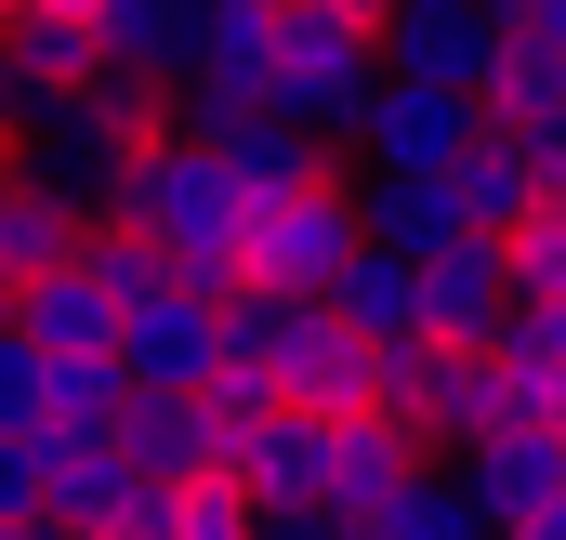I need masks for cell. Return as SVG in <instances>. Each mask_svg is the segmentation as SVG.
<instances>
[{
  "label": "cell",
  "instance_id": "1",
  "mask_svg": "<svg viewBox=\"0 0 566 540\" xmlns=\"http://www.w3.org/2000/svg\"><path fill=\"white\" fill-rule=\"evenodd\" d=\"M106 225L145 238L158 264L198 277V290H238V225H251V198H238V172L198 133H145L133 158H119V185H106Z\"/></svg>",
  "mask_w": 566,
  "mask_h": 540
},
{
  "label": "cell",
  "instance_id": "2",
  "mask_svg": "<svg viewBox=\"0 0 566 540\" xmlns=\"http://www.w3.org/2000/svg\"><path fill=\"white\" fill-rule=\"evenodd\" d=\"M145 133H171V106L145 93V80H80L66 106H40L27 133H13V185H40V198H66L80 225H106V185H119V158Z\"/></svg>",
  "mask_w": 566,
  "mask_h": 540
},
{
  "label": "cell",
  "instance_id": "3",
  "mask_svg": "<svg viewBox=\"0 0 566 540\" xmlns=\"http://www.w3.org/2000/svg\"><path fill=\"white\" fill-rule=\"evenodd\" d=\"M369 93H382V40H369V13L356 0H277V120H303V133H356L369 120Z\"/></svg>",
  "mask_w": 566,
  "mask_h": 540
},
{
  "label": "cell",
  "instance_id": "4",
  "mask_svg": "<svg viewBox=\"0 0 566 540\" xmlns=\"http://www.w3.org/2000/svg\"><path fill=\"white\" fill-rule=\"evenodd\" d=\"M343 264H356V198H343V172H329V185H290V198H264V211L238 225V290L316 303Z\"/></svg>",
  "mask_w": 566,
  "mask_h": 540
},
{
  "label": "cell",
  "instance_id": "5",
  "mask_svg": "<svg viewBox=\"0 0 566 540\" xmlns=\"http://www.w3.org/2000/svg\"><path fill=\"white\" fill-rule=\"evenodd\" d=\"M119 383L133 396H198L211 370H224V290H198V277H158L119 303Z\"/></svg>",
  "mask_w": 566,
  "mask_h": 540
},
{
  "label": "cell",
  "instance_id": "6",
  "mask_svg": "<svg viewBox=\"0 0 566 540\" xmlns=\"http://www.w3.org/2000/svg\"><path fill=\"white\" fill-rule=\"evenodd\" d=\"M277 93V0H198V53L171 80V120H224Z\"/></svg>",
  "mask_w": 566,
  "mask_h": 540
},
{
  "label": "cell",
  "instance_id": "7",
  "mask_svg": "<svg viewBox=\"0 0 566 540\" xmlns=\"http://www.w3.org/2000/svg\"><path fill=\"white\" fill-rule=\"evenodd\" d=\"M434 448L409 435V422H382V408H343V422H316V515L329 528H369L409 475H422Z\"/></svg>",
  "mask_w": 566,
  "mask_h": 540
},
{
  "label": "cell",
  "instance_id": "8",
  "mask_svg": "<svg viewBox=\"0 0 566 540\" xmlns=\"http://www.w3.org/2000/svg\"><path fill=\"white\" fill-rule=\"evenodd\" d=\"M474 120H488L474 93H434V80H382V93H369V120L343 133V158H356V172H448V158L474 145Z\"/></svg>",
  "mask_w": 566,
  "mask_h": 540
},
{
  "label": "cell",
  "instance_id": "9",
  "mask_svg": "<svg viewBox=\"0 0 566 540\" xmlns=\"http://www.w3.org/2000/svg\"><path fill=\"white\" fill-rule=\"evenodd\" d=\"M369 40H382V80H434V93H488V66H501L488 0H396V13H369Z\"/></svg>",
  "mask_w": 566,
  "mask_h": 540
},
{
  "label": "cell",
  "instance_id": "10",
  "mask_svg": "<svg viewBox=\"0 0 566 540\" xmlns=\"http://www.w3.org/2000/svg\"><path fill=\"white\" fill-rule=\"evenodd\" d=\"M171 133H198L224 172H238V198L264 211V198H290V185H329L343 172V145L303 133V120H277V106H224V120H171Z\"/></svg>",
  "mask_w": 566,
  "mask_h": 540
},
{
  "label": "cell",
  "instance_id": "11",
  "mask_svg": "<svg viewBox=\"0 0 566 540\" xmlns=\"http://www.w3.org/2000/svg\"><path fill=\"white\" fill-rule=\"evenodd\" d=\"M13 343L27 356H106L119 343V290L93 277V251H66V264H40L13 290Z\"/></svg>",
  "mask_w": 566,
  "mask_h": 540
},
{
  "label": "cell",
  "instance_id": "12",
  "mask_svg": "<svg viewBox=\"0 0 566 540\" xmlns=\"http://www.w3.org/2000/svg\"><path fill=\"white\" fill-rule=\"evenodd\" d=\"M461 501L488 515V528H514V515H541V501H566V448H554V422H514V435H474L461 461Z\"/></svg>",
  "mask_w": 566,
  "mask_h": 540
},
{
  "label": "cell",
  "instance_id": "13",
  "mask_svg": "<svg viewBox=\"0 0 566 540\" xmlns=\"http://www.w3.org/2000/svg\"><path fill=\"white\" fill-rule=\"evenodd\" d=\"M93 53H106V80H145V93L171 106V80H185V53H198V0H106V13H93Z\"/></svg>",
  "mask_w": 566,
  "mask_h": 540
},
{
  "label": "cell",
  "instance_id": "14",
  "mask_svg": "<svg viewBox=\"0 0 566 540\" xmlns=\"http://www.w3.org/2000/svg\"><path fill=\"white\" fill-rule=\"evenodd\" d=\"M514 290H501V238H461L422 264V343H501Z\"/></svg>",
  "mask_w": 566,
  "mask_h": 540
},
{
  "label": "cell",
  "instance_id": "15",
  "mask_svg": "<svg viewBox=\"0 0 566 540\" xmlns=\"http://www.w3.org/2000/svg\"><path fill=\"white\" fill-rule=\"evenodd\" d=\"M0 66H13V120H0V145L27 133L40 106H66L80 80H106V53H93V27H40V13H13V27H0Z\"/></svg>",
  "mask_w": 566,
  "mask_h": 540
},
{
  "label": "cell",
  "instance_id": "16",
  "mask_svg": "<svg viewBox=\"0 0 566 540\" xmlns=\"http://www.w3.org/2000/svg\"><path fill=\"white\" fill-rule=\"evenodd\" d=\"M316 303H329L356 343H422V264H409V251H369V238H356V264L329 277Z\"/></svg>",
  "mask_w": 566,
  "mask_h": 540
},
{
  "label": "cell",
  "instance_id": "17",
  "mask_svg": "<svg viewBox=\"0 0 566 540\" xmlns=\"http://www.w3.org/2000/svg\"><path fill=\"white\" fill-rule=\"evenodd\" d=\"M119 408H133L119 356H40V408H27V435H53V448H106Z\"/></svg>",
  "mask_w": 566,
  "mask_h": 540
},
{
  "label": "cell",
  "instance_id": "18",
  "mask_svg": "<svg viewBox=\"0 0 566 540\" xmlns=\"http://www.w3.org/2000/svg\"><path fill=\"white\" fill-rule=\"evenodd\" d=\"M448 198H461V225H474V238L527 225V211H541V185H527V145L501 133V120H474V145L448 158Z\"/></svg>",
  "mask_w": 566,
  "mask_h": 540
},
{
  "label": "cell",
  "instance_id": "19",
  "mask_svg": "<svg viewBox=\"0 0 566 540\" xmlns=\"http://www.w3.org/2000/svg\"><path fill=\"white\" fill-rule=\"evenodd\" d=\"M106 448H119L133 475H158V488H185V475H211V408L198 396H133Z\"/></svg>",
  "mask_w": 566,
  "mask_h": 540
},
{
  "label": "cell",
  "instance_id": "20",
  "mask_svg": "<svg viewBox=\"0 0 566 540\" xmlns=\"http://www.w3.org/2000/svg\"><path fill=\"white\" fill-rule=\"evenodd\" d=\"M93 225L66 211V198H40V185H0V290H27L40 264H66Z\"/></svg>",
  "mask_w": 566,
  "mask_h": 540
},
{
  "label": "cell",
  "instance_id": "21",
  "mask_svg": "<svg viewBox=\"0 0 566 540\" xmlns=\"http://www.w3.org/2000/svg\"><path fill=\"white\" fill-rule=\"evenodd\" d=\"M356 540H488V515L461 501V475H448V461H422V475H409V488H396Z\"/></svg>",
  "mask_w": 566,
  "mask_h": 540
},
{
  "label": "cell",
  "instance_id": "22",
  "mask_svg": "<svg viewBox=\"0 0 566 540\" xmlns=\"http://www.w3.org/2000/svg\"><path fill=\"white\" fill-rule=\"evenodd\" d=\"M501 290L514 303H566V211L541 198L527 225H501Z\"/></svg>",
  "mask_w": 566,
  "mask_h": 540
},
{
  "label": "cell",
  "instance_id": "23",
  "mask_svg": "<svg viewBox=\"0 0 566 540\" xmlns=\"http://www.w3.org/2000/svg\"><path fill=\"white\" fill-rule=\"evenodd\" d=\"M66 461H80V448H53V435H0V528L66 515Z\"/></svg>",
  "mask_w": 566,
  "mask_h": 540
},
{
  "label": "cell",
  "instance_id": "24",
  "mask_svg": "<svg viewBox=\"0 0 566 540\" xmlns=\"http://www.w3.org/2000/svg\"><path fill=\"white\" fill-rule=\"evenodd\" d=\"M501 356L527 370V396L554 422V396H566V303H514V316H501Z\"/></svg>",
  "mask_w": 566,
  "mask_h": 540
},
{
  "label": "cell",
  "instance_id": "25",
  "mask_svg": "<svg viewBox=\"0 0 566 540\" xmlns=\"http://www.w3.org/2000/svg\"><path fill=\"white\" fill-rule=\"evenodd\" d=\"M488 40L527 66H566V0H488Z\"/></svg>",
  "mask_w": 566,
  "mask_h": 540
},
{
  "label": "cell",
  "instance_id": "26",
  "mask_svg": "<svg viewBox=\"0 0 566 540\" xmlns=\"http://www.w3.org/2000/svg\"><path fill=\"white\" fill-rule=\"evenodd\" d=\"M171 540H251V501H238L224 475H185V488H171Z\"/></svg>",
  "mask_w": 566,
  "mask_h": 540
},
{
  "label": "cell",
  "instance_id": "27",
  "mask_svg": "<svg viewBox=\"0 0 566 540\" xmlns=\"http://www.w3.org/2000/svg\"><path fill=\"white\" fill-rule=\"evenodd\" d=\"M27 408H40V356L0 330V435H27Z\"/></svg>",
  "mask_w": 566,
  "mask_h": 540
},
{
  "label": "cell",
  "instance_id": "28",
  "mask_svg": "<svg viewBox=\"0 0 566 540\" xmlns=\"http://www.w3.org/2000/svg\"><path fill=\"white\" fill-rule=\"evenodd\" d=\"M514 145H527V185L566 211V120H541V133H514Z\"/></svg>",
  "mask_w": 566,
  "mask_h": 540
},
{
  "label": "cell",
  "instance_id": "29",
  "mask_svg": "<svg viewBox=\"0 0 566 540\" xmlns=\"http://www.w3.org/2000/svg\"><path fill=\"white\" fill-rule=\"evenodd\" d=\"M13 13H40V27H93L106 0H13ZM13 13H0V27H13Z\"/></svg>",
  "mask_w": 566,
  "mask_h": 540
},
{
  "label": "cell",
  "instance_id": "30",
  "mask_svg": "<svg viewBox=\"0 0 566 540\" xmlns=\"http://www.w3.org/2000/svg\"><path fill=\"white\" fill-rule=\"evenodd\" d=\"M0 540H80V528H66V515H27V528H0Z\"/></svg>",
  "mask_w": 566,
  "mask_h": 540
},
{
  "label": "cell",
  "instance_id": "31",
  "mask_svg": "<svg viewBox=\"0 0 566 540\" xmlns=\"http://www.w3.org/2000/svg\"><path fill=\"white\" fill-rule=\"evenodd\" d=\"M0 120H13V66H0Z\"/></svg>",
  "mask_w": 566,
  "mask_h": 540
},
{
  "label": "cell",
  "instance_id": "32",
  "mask_svg": "<svg viewBox=\"0 0 566 540\" xmlns=\"http://www.w3.org/2000/svg\"><path fill=\"white\" fill-rule=\"evenodd\" d=\"M554 448H566V396H554Z\"/></svg>",
  "mask_w": 566,
  "mask_h": 540
},
{
  "label": "cell",
  "instance_id": "33",
  "mask_svg": "<svg viewBox=\"0 0 566 540\" xmlns=\"http://www.w3.org/2000/svg\"><path fill=\"white\" fill-rule=\"evenodd\" d=\"M0 330H13V290H0Z\"/></svg>",
  "mask_w": 566,
  "mask_h": 540
},
{
  "label": "cell",
  "instance_id": "34",
  "mask_svg": "<svg viewBox=\"0 0 566 540\" xmlns=\"http://www.w3.org/2000/svg\"><path fill=\"white\" fill-rule=\"evenodd\" d=\"M0 185H13V145H0Z\"/></svg>",
  "mask_w": 566,
  "mask_h": 540
},
{
  "label": "cell",
  "instance_id": "35",
  "mask_svg": "<svg viewBox=\"0 0 566 540\" xmlns=\"http://www.w3.org/2000/svg\"><path fill=\"white\" fill-rule=\"evenodd\" d=\"M369 13H396V0H369Z\"/></svg>",
  "mask_w": 566,
  "mask_h": 540
},
{
  "label": "cell",
  "instance_id": "36",
  "mask_svg": "<svg viewBox=\"0 0 566 540\" xmlns=\"http://www.w3.org/2000/svg\"><path fill=\"white\" fill-rule=\"evenodd\" d=\"M356 13H369V0H356Z\"/></svg>",
  "mask_w": 566,
  "mask_h": 540
},
{
  "label": "cell",
  "instance_id": "37",
  "mask_svg": "<svg viewBox=\"0 0 566 540\" xmlns=\"http://www.w3.org/2000/svg\"><path fill=\"white\" fill-rule=\"evenodd\" d=\"M0 13H13V0H0Z\"/></svg>",
  "mask_w": 566,
  "mask_h": 540
},
{
  "label": "cell",
  "instance_id": "38",
  "mask_svg": "<svg viewBox=\"0 0 566 540\" xmlns=\"http://www.w3.org/2000/svg\"><path fill=\"white\" fill-rule=\"evenodd\" d=\"M343 540H356V528H343Z\"/></svg>",
  "mask_w": 566,
  "mask_h": 540
},
{
  "label": "cell",
  "instance_id": "39",
  "mask_svg": "<svg viewBox=\"0 0 566 540\" xmlns=\"http://www.w3.org/2000/svg\"><path fill=\"white\" fill-rule=\"evenodd\" d=\"M251 540H264V528H251Z\"/></svg>",
  "mask_w": 566,
  "mask_h": 540
}]
</instances>
